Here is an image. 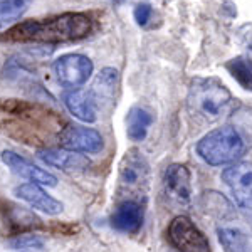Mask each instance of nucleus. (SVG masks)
I'll return each instance as SVG.
<instances>
[{"label":"nucleus","instance_id":"obj_9","mask_svg":"<svg viewBox=\"0 0 252 252\" xmlns=\"http://www.w3.org/2000/svg\"><path fill=\"white\" fill-rule=\"evenodd\" d=\"M58 140L61 148L74 153H86V155H96L104 146L99 131L79 125H67L66 128H61Z\"/></svg>","mask_w":252,"mask_h":252},{"label":"nucleus","instance_id":"obj_5","mask_svg":"<svg viewBox=\"0 0 252 252\" xmlns=\"http://www.w3.org/2000/svg\"><path fill=\"white\" fill-rule=\"evenodd\" d=\"M222 182L227 185L235 205L252 222V161H237L222 172Z\"/></svg>","mask_w":252,"mask_h":252},{"label":"nucleus","instance_id":"obj_12","mask_svg":"<svg viewBox=\"0 0 252 252\" xmlns=\"http://www.w3.org/2000/svg\"><path fill=\"white\" fill-rule=\"evenodd\" d=\"M14 195L22 202L29 204L32 209L47 215H59L64 210L63 202L49 195L46 190L37 184H20L15 187Z\"/></svg>","mask_w":252,"mask_h":252},{"label":"nucleus","instance_id":"obj_8","mask_svg":"<svg viewBox=\"0 0 252 252\" xmlns=\"http://www.w3.org/2000/svg\"><path fill=\"white\" fill-rule=\"evenodd\" d=\"M163 193L166 200L178 209L192 205V177L185 165L172 163L163 175Z\"/></svg>","mask_w":252,"mask_h":252},{"label":"nucleus","instance_id":"obj_4","mask_svg":"<svg viewBox=\"0 0 252 252\" xmlns=\"http://www.w3.org/2000/svg\"><path fill=\"white\" fill-rule=\"evenodd\" d=\"M150 187V165L136 150L126 152L118 170V195L120 200H136L145 204Z\"/></svg>","mask_w":252,"mask_h":252},{"label":"nucleus","instance_id":"obj_18","mask_svg":"<svg viewBox=\"0 0 252 252\" xmlns=\"http://www.w3.org/2000/svg\"><path fill=\"white\" fill-rule=\"evenodd\" d=\"M31 0H0V29L14 24L27 10Z\"/></svg>","mask_w":252,"mask_h":252},{"label":"nucleus","instance_id":"obj_23","mask_svg":"<svg viewBox=\"0 0 252 252\" xmlns=\"http://www.w3.org/2000/svg\"><path fill=\"white\" fill-rule=\"evenodd\" d=\"M115 2H118V3H121V2H125V0H115Z\"/></svg>","mask_w":252,"mask_h":252},{"label":"nucleus","instance_id":"obj_16","mask_svg":"<svg viewBox=\"0 0 252 252\" xmlns=\"http://www.w3.org/2000/svg\"><path fill=\"white\" fill-rule=\"evenodd\" d=\"M219 242L223 252H252V239L244 229L237 225H219Z\"/></svg>","mask_w":252,"mask_h":252},{"label":"nucleus","instance_id":"obj_15","mask_svg":"<svg viewBox=\"0 0 252 252\" xmlns=\"http://www.w3.org/2000/svg\"><path fill=\"white\" fill-rule=\"evenodd\" d=\"M155 121V116L146 106L136 104L128 111L126 116V135L131 141H143L148 135L150 126Z\"/></svg>","mask_w":252,"mask_h":252},{"label":"nucleus","instance_id":"obj_19","mask_svg":"<svg viewBox=\"0 0 252 252\" xmlns=\"http://www.w3.org/2000/svg\"><path fill=\"white\" fill-rule=\"evenodd\" d=\"M225 69L246 91L252 93V69L242 56L230 59L229 63L225 64Z\"/></svg>","mask_w":252,"mask_h":252},{"label":"nucleus","instance_id":"obj_10","mask_svg":"<svg viewBox=\"0 0 252 252\" xmlns=\"http://www.w3.org/2000/svg\"><path fill=\"white\" fill-rule=\"evenodd\" d=\"M0 158H2L3 165L9 166L12 172H14L15 175H19V177L31 180V184L46 185V187H56V185H58V177H56V175H52L51 172L40 168V166H37V165H34L32 161H29L27 158L17 155L15 152L3 150Z\"/></svg>","mask_w":252,"mask_h":252},{"label":"nucleus","instance_id":"obj_2","mask_svg":"<svg viewBox=\"0 0 252 252\" xmlns=\"http://www.w3.org/2000/svg\"><path fill=\"white\" fill-rule=\"evenodd\" d=\"M232 104V94L217 78H197L192 81L187 96L190 115L204 123H215Z\"/></svg>","mask_w":252,"mask_h":252},{"label":"nucleus","instance_id":"obj_20","mask_svg":"<svg viewBox=\"0 0 252 252\" xmlns=\"http://www.w3.org/2000/svg\"><path fill=\"white\" fill-rule=\"evenodd\" d=\"M14 249H40L44 246L42 239L39 235H17L10 242Z\"/></svg>","mask_w":252,"mask_h":252},{"label":"nucleus","instance_id":"obj_1","mask_svg":"<svg viewBox=\"0 0 252 252\" xmlns=\"http://www.w3.org/2000/svg\"><path fill=\"white\" fill-rule=\"evenodd\" d=\"M94 29V22L84 12H66L49 19H32L15 24L2 35L9 42L63 44L86 39Z\"/></svg>","mask_w":252,"mask_h":252},{"label":"nucleus","instance_id":"obj_3","mask_svg":"<svg viewBox=\"0 0 252 252\" xmlns=\"http://www.w3.org/2000/svg\"><path fill=\"white\" fill-rule=\"evenodd\" d=\"M246 153V141L234 126H222L198 140L197 155L210 166L234 165Z\"/></svg>","mask_w":252,"mask_h":252},{"label":"nucleus","instance_id":"obj_13","mask_svg":"<svg viewBox=\"0 0 252 252\" xmlns=\"http://www.w3.org/2000/svg\"><path fill=\"white\" fill-rule=\"evenodd\" d=\"M64 104L74 118L83 123H94L97 120V103L91 91L74 89L64 94Z\"/></svg>","mask_w":252,"mask_h":252},{"label":"nucleus","instance_id":"obj_22","mask_svg":"<svg viewBox=\"0 0 252 252\" xmlns=\"http://www.w3.org/2000/svg\"><path fill=\"white\" fill-rule=\"evenodd\" d=\"M242 58L247 61V64H249L251 69H252V42L247 44V47H246V54H244Z\"/></svg>","mask_w":252,"mask_h":252},{"label":"nucleus","instance_id":"obj_17","mask_svg":"<svg viewBox=\"0 0 252 252\" xmlns=\"http://www.w3.org/2000/svg\"><path fill=\"white\" fill-rule=\"evenodd\" d=\"M118 83H120V76H118L116 69L104 67L103 71L96 76L94 83H93V88L89 89V91L94 96L96 103H106V101L115 99Z\"/></svg>","mask_w":252,"mask_h":252},{"label":"nucleus","instance_id":"obj_14","mask_svg":"<svg viewBox=\"0 0 252 252\" xmlns=\"http://www.w3.org/2000/svg\"><path fill=\"white\" fill-rule=\"evenodd\" d=\"M39 160L54 168L72 172V170H86L89 166V160L81 153L69 152L64 148H42L37 152Z\"/></svg>","mask_w":252,"mask_h":252},{"label":"nucleus","instance_id":"obj_21","mask_svg":"<svg viewBox=\"0 0 252 252\" xmlns=\"http://www.w3.org/2000/svg\"><path fill=\"white\" fill-rule=\"evenodd\" d=\"M152 15H153V9L150 3H138L136 9H135V20L138 26L141 27H146V24L152 20Z\"/></svg>","mask_w":252,"mask_h":252},{"label":"nucleus","instance_id":"obj_7","mask_svg":"<svg viewBox=\"0 0 252 252\" xmlns=\"http://www.w3.org/2000/svg\"><path fill=\"white\" fill-rule=\"evenodd\" d=\"M94 66L93 61L84 54H64L54 61V72L64 88L79 89L91 78Z\"/></svg>","mask_w":252,"mask_h":252},{"label":"nucleus","instance_id":"obj_11","mask_svg":"<svg viewBox=\"0 0 252 252\" xmlns=\"http://www.w3.org/2000/svg\"><path fill=\"white\" fill-rule=\"evenodd\" d=\"M145 220V204L136 200H120L113 210L109 222L118 232L136 234Z\"/></svg>","mask_w":252,"mask_h":252},{"label":"nucleus","instance_id":"obj_6","mask_svg":"<svg viewBox=\"0 0 252 252\" xmlns=\"http://www.w3.org/2000/svg\"><path fill=\"white\" fill-rule=\"evenodd\" d=\"M166 234L178 252H210L209 239L187 215H177L170 222Z\"/></svg>","mask_w":252,"mask_h":252}]
</instances>
